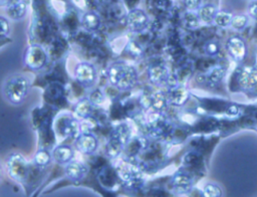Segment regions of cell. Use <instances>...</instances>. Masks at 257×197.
Here are the masks:
<instances>
[{
  "label": "cell",
  "mask_w": 257,
  "mask_h": 197,
  "mask_svg": "<svg viewBox=\"0 0 257 197\" xmlns=\"http://www.w3.org/2000/svg\"><path fill=\"white\" fill-rule=\"evenodd\" d=\"M109 84L117 90L132 89L139 81L138 69L125 61H113L105 70Z\"/></svg>",
  "instance_id": "6da1fadb"
},
{
  "label": "cell",
  "mask_w": 257,
  "mask_h": 197,
  "mask_svg": "<svg viewBox=\"0 0 257 197\" xmlns=\"http://www.w3.org/2000/svg\"><path fill=\"white\" fill-rule=\"evenodd\" d=\"M30 90V80L24 74H13L8 77L3 85V93L8 103L18 106L24 103Z\"/></svg>",
  "instance_id": "7a4b0ae2"
},
{
  "label": "cell",
  "mask_w": 257,
  "mask_h": 197,
  "mask_svg": "<svg viewBox=\"0 0 257 197\" xmlns=\"http://www.w3.org/2000/svg\"><path fill=\"white\" fill-rule=\"evenodd\" d=\"M6 170L13 180L24 182L28 177L29 163L22 154L12 153L6 159Z\"/></svg>",
  "instance_id": "3957f363"
},
{
  "label": "cell",
  "mask_w": 257,
  "mask_h": 197,
  "mask_svg": "<svg viewBox=\"0 0 257 197\" xmlns=\"http://www.w3.org/2000/svg\"><path fill=\"white\" fill-rule=\"evenodd\" d=\"M23 62L30 70L38 71L47 64L48 53L40 44H31L24 52Z\"/></svg>",
  "instance_id": "277c9868"
},
{
  "label": "cell",
  "mask_w": 257,
  "mask_h": 197,
  "mask_svg": "<svg viewBox=\"0 0 257 197\" xmlns=\"http://www.w3.org/2000/svg\"><path fill=\"white\" fill-rule=\"evenodd\" d=\"M73 76L79 85L84 88H91L96 82L97 70L92 63L81 61L74 66Z\"/></svg>",
  "instance_id": "5b68a950"
},
{
  "label": "cell",
  "mask_w": 257,
  "mask_h": 197,
  "mask_svg": "<svg viewBox=\"0 0 257 197\" xmlns=\"http://www.w3.org/2000/svg\"><path fill=\"white\" fill-rule=\"evenodd\" d=\"M228 55L237 63H241L245 60L248 54V47L245 39L240 35L230 36L225 44Z\"/></svg>",
  "instance_id": "8992f818"
},
{
  "label": "cell",
  "mask_w": 257,
  "mask_h": 197,
  "mask_svg": "<svg viewBox=\"0 0 257 197\" xmlns=\"http://www.w3.org/2000/svg\"><path fill=\"white\" fill-rule=\"evenodd\" d=\"M125 23L130 31L140 33L146 30L149 26L150 17L145 10L141 8H134L126 13Z\"/></svg>",
  "instance_id": "52a82bcc"
},
{
  "label": "cell",
  "mask_w": 257,
  "mask_h": 197,
  "mask_svg": "<svg viewBox=\"0 0 257 197\" xmlns=\"http://www.w3.org/2000/svg\"><path fill=\"white\" fill-rule=\"evenodd\" d=\"M147 76L151 84L162 87L169 82L171 73L168 66L164 63H154L148 67Z\"/></svg>",
  "instance_id": "ba28073f"
},
{
  "label": "cell",
  "mask_w": 257,
  "mask_h": 197,
  "mask_svg": "<svg viewBox=\"0 0 257 197\" xmlns=\"http://www.w3.org/2000/svg\"><path fill=\"white\" fill-rule=\"evenodd\" d=\"M237 84L244 91L257 88V66H243L237 73Z\"/></svg>",
  "instance_id": "9c48e42d"
},
{
  "label": "cell",
  "mask_w": 257,
  "mask_h": 197,
  "mask_svg": "<svg viewBox=\"0 0 257 197\" xmlns=\"http://www.w3.org/2000/svg\"><path fill=\"white\" fill-rule=\"evenodd\" d=\"M74 145L80 153L85 155H91L98 148V140L94 134L82 132L75 138Z\"/></svg>",
  "instance_id": "30bf717a"
},
{
  "label": "cell",
  "mask_w": 257,
  "mask_h": 197,
  "mask_svg": "<svg viewBox=\"0 0 257 197\" xmlns=\"http://www.w3.org/2000/svg\"><path fill=\"white\" fill-rule=\"evenodd\" d=\"M194 184L193 177L186 171L176 172L171 179L172 188L179 194L188 193Z\"/></svg>",
  "instance_id": "8fae6325"
},
{
  "label": "cell",
  "mask_w": 257,
  "mask_h": 197,
  "mask_svg": "<svg viewBox=\"0 0 257 197\" xmlns=\"http://www.w3.org/2000/svg\"><path fill=\"white\" fill-rule=\"evenodd\" d=\"M88 173V167L85 163L81 161L72 160L65 165L64 174L66 178L72 182L81 181Z\"/></svg>",
  "instance_id": "7c38bea8"
},
{
  "label": "cell",
  "mask_w": 257,
  "mask_h": 197,
  "mask_svg": "<svg viewBox=\"0 0 257 197\" xmlns=\"http://www.w3.org/2000/svg\"><path fill=\"white\" fill-rule=\"evenodd\" d=\"M117 174L119 178L128 186H133L138 184L141 180V174L137 167L126 163V162H119L117 165Z\"/></svg>",
  "instance_id": "4fadbf2b"
},
{
  "label": "cell",
  "mask_w": 257,
  "mask_h": 197,
  "mask_svg": "<svg viewBox=\"0 0 257 197\" xmlns=\"http://www.w3.org/2000/svg\"><path fill=\"white\" fill-rule=\"evenodd\" d=\"M28 4L25 0H13L5 7V15L8 19L19 21L23 19L27 13Z\"/></svg>",
  "instance_id": "5bb4252c"
},
{
  "label": "cell",
  "mask_w": 257,
  "mask_h": 197,
  "mask_svg": "<svg viewBox=\"0 0 257 197\" xmlns=\"http://www.w3.org/2000/svg\"><path fill=\"white\" fill-rule=\"evenodd\" d=\"M149 101H150L151 109L155 113H159V114L163 113L168 108V105H170L168 91H165L162 89L154 91L149 96Z\"/></svg>",
  "instance_id": "9a60e30c"
},
{
  "label": "cell",
  "mask_w": 257,
  "mask_h": 197,
  "mask_svg": "<svg viewBox=\"0 0 257 197\" xmlns=\"http://www.w3.org/2000/svg\"><path fill=\"white\" fill-rule=\"evenodd\" d=\"M227 73V68L224 65H214L212 66L204 75L205 82L208 86L214 87L222 82Z\"/></svg>",
  "instance_id": "2e32d148"
},
{
  "label": "cell",
  "mask_w": 257,
  "mask_h": 197,
  "mask_svg": "<svg viewBox=\"0 0 257 197\" xmlns=\"http://www.w3.org/2000/svg\"><path fill=\"white\" fill-rule=\"evenodd\" d=\"M168 95H169L170 105H173L176 107H182L188 102L190 97V92L186 86L178 85L168 90Z\"/></svg>",
  "instance_id": "e0dca14e"
},
{
  "label": "cell",
  "mask_w": 257,
  "mask_h": 197,
  "mask_svg": "<svg viewBox=\"0 0 257 197\" xmlns=\"http://www.w3.org/2000/svg\"><path fill=\"white\" fill-rule=\"evenodd\" d=\"M52 159L59 165H66L72 161L74 151L69 145H58L52 150Z\"/></svg>",
  "instance_id": "ac0fdd59"
},
{
  "label": "cell",
  "mask_w": 257,
  "mask_h": 197,
  "mask_svg": "<svg viewBox=\"0 0 257 197\" xmlns=\"http://www.w3.org/2000/svg\"><path fill=\"white\" fill-rule=\"evenodd\" d=\"M81 25L86 31L95 32L101 26V18L97 12L86 10L81 17Z\"/></svg>",
  "instance_id": "d6986e66"
},
{
  "label": "cell",
  "mask_w": 257,
  "mask_h": 197,
  "mask_svg": "<svg viewBox=\"0 0 257 197\" xmlns=\"http://www.w3.org/2000/svg\"><path fill=\"white\" fill-rule=\"evenodd\" d=\"M94 106L88 97H83L76 103L73 110V115L77 120H87L91 117Z\"/></svg>",
  "instance_id": "ffe728a7"
},
{
  "label": "cell",
  "mask_w": 257,
  "mask_h": 197,
  "mask_svg": "<svg viewBox=\"0 0 257 197\" xmlns=\"http://www.w3.org/2000/svg\"><path fill=\"white\" fill-rule=\"evenodd\" d=\"M218 8L213 3H205L202 4V6L198 9L197 14L199 16V19L202 24L210 25L213 24L214 18L216 16V13L218 12Z\"/></svg>",
  "instance_id": "44dd1931"
},
{
  "label": "cell",
  "mask_w": 257,
  "mask_h": 197,
  "mask_svg": "<svg viewBox=\"0 0 257 197\" xmlns=\"http://www.w3.org/2000/svg\"><path fill=\"white\" fill-rule=\"evenodd\" d=\"M111 137L117 139L124 146H126L132 138V128L127 123H120L116 125L111 133Z\"/></svg>",
  "instance_id": "7402d4cb"
},
{
  "label": "cell",
  "mask_w": 257,
  "mask_h": 197,
  "mask_svg": "<svg viewBox=\"0 0 257 197\" xmlns=\"http://www.w3.org/2000/svg\"><path fill=\"white\" fill-rule=\"evenodd\" d=\"M124 147L125 146L121 142H119L117 139L110 137L105 145L104 153L107 158H109L111 160H115L120 156Z\"/></svg>",
  "instance_id": "603a6c76"
},
{
  "label": "cell",
  "mask_w": 257,
  "mask_h": 197,
  "mask_svg": "<svg viewBox=\"0 0 257 197\" xmlns=\"http://www.w3.org/2000/svg\"><path fill=\"white\" fill-rule=\"evenodd\" d=\"M234 14L228 10H218L213 24L219 28H228L231 25Z\"/></svg>",
  "instance_id": "cb8c5ba5"
},
{
  "label": "cell",
  "mask_w": 257,
  "mask_h": 197,
  "mask_svg": "<svg viewBox=\"0 0 257 197\" xmlns=\"http://www.w3.org/2000/svg\"><path fill=\"white\" fill-rule=\"evenodd\" d=\"M183 26L189 30H195L202 24L196 11H186L182 18Z\"/></svg>",
  "instance_id": "d4e9b609"
},
{
  "label": "cell",
  "mask_w": 257,
  "mask_h": 197,
  "mask_svg": "<svg viewBox=\"0 0 257 197\" xmlns=\"http://www.w3.org/2000/svg\"><path fill=\"white\" fill-rule=\"evenodd\" d=\"M249 23H250V17L248 14L238 13V14H234L230 27L237 32H241L248 27Z\"/></svg>",
  "instance_id": "484cf974"
},
{
  "label": "cell",
  "mask_w": 257,
  "mask_h": 197,
  "mask_svg": "<svg viewBox=\"0 0 257 197\" xmlns=\"http://www.w3.org/2000/svg\"><path fill=\"white\" fill-rule=\"evenodd\" d=\"M52 159V154H50L45 149H39L33 157V163L39 167V168H45L47 167Z\"/></svg>",
  "instance_id": "4316f807"
},
{
  "label": "cell",
  "mask_w": 257,
  "mask_h": 197,
  "mask_svg": "<svg viewBox=\"0 0 257 197\" xmlns=\"http://www.w3.org/2000/svg\"><path fill=\"white\" fill-rule=\"evenodd\" d=\"M203 49H204V52H205L208 56L215 57V56L219 55V53H220V50H221L220 42H219L217 39H210V40H207V41L204 43Z\"/></svg>",
  "instance_id": "83f0119b"
},
{
  "label": "cell",
  "mask_w": 257,
  "mask_h": 197,
  "mask_svg": "<svg viewBox=\"0 0 257 197\" xmlns=\"http://www.w3.org/2000/svg\"><path fill=\"white\" fill-rule=\"evenodd\" d=\"M222 189L215 183H207L202 188L203 197H222Z\"/></svg>",
  "instance_id": "f1b7e54d"
},
{
  "label": "cell",
  "mask_w": 257,
  "mask_h": 197,
  "mask_svg": "<svg viewBox=\"0 0 257 197\" xmlns=\"http://www.w3.org/2000/svg\"><path fill=\"white\" fill-rule=\"evenodd\" d=\"M87 97L89 98V101L91 102V104H92L94 107L102 106L103 103H104V101H105V95H104V93H103L100 89H98V88H96V89L90 91Z\"/></svg>",
  "instance_id": "f546056e"
},
{
  "label": "cell",
  "mask_w": 257,
  "mask_h": 197,
  "mask_svg": "<svg viewBox=\"0 0 257 197\" xmlns=\"http://www.w3.org/2000/svg\"><path fill=\"white\" fill-rule=\"evenodd\" d=\"M78 130H79V126H78L77 122L73 119L67 121L64 126V133L67 136H75L76 135V137H77L80 134V133H78Z\"/></svg>",
  "instance_id": "4dcf8cb0"
},
{
  "label": "cell",
  "mask_w": 257,
  "mask_h": 197,
  "mask_svg": "<svg viewBox=\"0 0 257 197\" xmlns=\"http://www.w3.org/2000/svg\"><path fill=\"white\" fill-rule=\"evenodd\" d=\"M0 33L2 37H6L10 33L9 19L3 15L0 16Z\"/></svg>",
  "instance_id": "1f68e13d"
},
{
  "label": "cell",
  "mask_w": 257,
  "mask_h": 197,
  "mask_svg": "<svg viewBox=\"0 0 257 197\" xmlns=\"http://www.w3.org/2000/svg\"><path fill=\"white\" fill-rule=\"evenodd\" d=\"M184 7L187 9L186 11H198V9L202 6V0H183Z\"/></svg>",
  "instance_id": "d6a6232c"
},
{
  "label": "cell",
  "mask_w": 257,
  "mask_h": 197,
  "mask_svg": "<svg viewBox=\"0 0 257 197\" xmlns=\"http://www.w3.org/2000/svg\"><path fill=\"white\" fill-rule=\"evenodd\" d=\"M247 14L250 18L257 21V0H249L247 5Z\"/></svg>",
  "instance_id": "836d02e7"
},
{
  "label": "cell",
  "mask_w": 257,
  "mask_h": 197,
  "mask_svg": "<svg viewBox=\"0 0 257 197\" xmlns=\"http://www.w3.org/2000/svg\"><path fill=\"white\" fill-rule=\"evenodd\" d=\"M72 4L77 7L80 10H86L87 9V3L86 0H70Z\"/></svg>",
  "instance_id": "e575fe53"
},
{
  "label": "cell",
  "mask_w": 257,
  "mask_h": 197,
  "mask_svg": "<svg viewBox=\"0 0 257 197\" xmlns=\"http://www.w3.org/2000/svg\"><path fill=\"white\" fill-rule=\"evenodd\" d=\"M239 112H240V109L237 106H230L226 110V113L229 116H236V115H238Z\"/></svg>",
  "instance_id": "d590c367"
},
{
  "label": "cell",
  "mask_w": 257,
  "mask_h": 197,
  "mask_svg": "<svg viewBox=\"0 0 257 197\" xmlns=\"http://www.w3.org/2000/svg\"><path fill=\"white\" fill-rule=\"evenodd\" d=\"M2 1V3H6V5L8 4V3H10L11 1H13V0H1Z\"/></svg>",
  "instance_id": "8d00e7d4"
}]
</instances>
